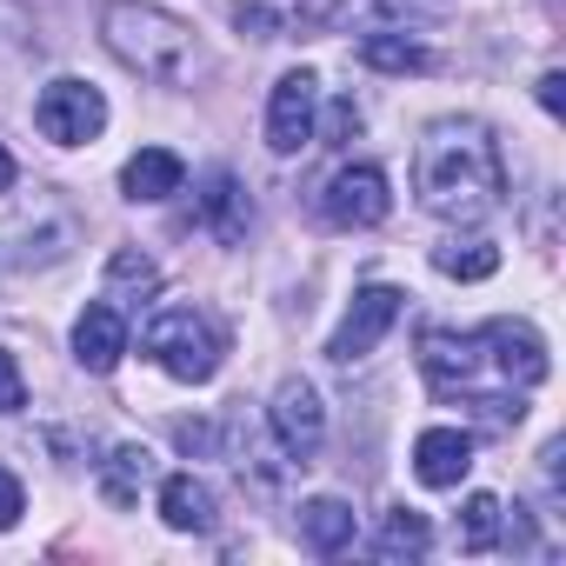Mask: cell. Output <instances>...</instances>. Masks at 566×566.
<instances>
[{
    "mask_svg": "<svg viewBox=\"0 0 566 566\" xmlns=\"http://www.w3.org/2000/svg\"><path fill=\"white\" fill-rule=\"evenodd\" d=\"M480 354H486V367H493L506 387H520V394L553 374V354H546V340H539L533 321H486V327H480Z\"/></svg>",
    "mask_w": 566,
    "mask_h": 566,
    "instance_id": "9c48e42d",
    "label": "cell"
},
{
    "mask_svg": "<svg viewBox=\"0 0 566 566\" xmlns=\"http://www.w3.org/2000/svg\"><path fill=\"white\" fill-rule=\"evenodd\" d=\"M200 227L220 240V247H240L247 240V227H253V207H247V187L227 174V167H213L207 180H200Z\"/></svg>",
    "mask_w": 566,
    "mask_h": 566,
    "instance_id": "4fadbf2b",
    "label": "cell"
},
{
    "mask_svg": "<svg viewBox=\"0 0 566 566\" xmlns=\"http://www.w3.org/2000/svg\"><path fill=\"white\" fill-rule=\"evenodd\" d=\"M321 140V74L314 67H287L266 94V147L280 160H294L301 147Z\"/></svg>",
    "mask_w": 566,
    "mask_h": 566,
    "instance_id": "5b68a950",
    "label": "cell"
},
{
    "mask_svg": "<svg viewBox=\"0 0 566 566\" xmlns=\"http://www.w3.org/2000/svg\"><path fill=\"white\" fill-rule=\"evenodd\" d=\"M14 174H21V167H14V154H8V147H0V193H8V187H14Z\"/></svg>",
    "mask_w": 566,
    "mask_h": 566,
    "instance_id": "f1b7e54d",
    "label": "cell"
},
{
    "mask_svg": "<svg viewBox=\"0 0 566 566\" xmlns=\"http://www.w3.org/2000/svg\"><path fill=\"white\" fill-rule=\"evenodd\" d=\"M160 520L174 526V533H213V486L207 480H193V473H167L160 480Z\"/></svg>",
    "mask_w": 566,
    "mask_h": 566,
    "instance_id": "9a60e30c",
    "label": "cell"
},
{
    "mask_svg": "<svg viewBox=\"0 0 566 566\" xmlns=\"http://www.w3.org/2000/svg\"><path fill=\"white\" fill-rule=\"evenodd\" d=\"M420 374H427V387H440V394H467V387H473V380L486 374L480 334L427 327V334H420Z\"/></svg>",
    "mask_w": 566,
    "mask_h": 566,
    "instance_id": "30bf717a",
    "label": "cell"
},
{
    "mask_svg": "<svg viewBox=\"0 0 566 566\" xmlns=\"http://www.w3.org/2000/svg\"><path fill=\"white\" fill-rule=\"evenodd\" d=\"M354 134H360V107H354V101H340V107L327 114V140L340 147V140H354Z\"/></svg>",
    "mask_w": 566,
    "mask_h": 566,
    "instance_id": "484cf974",
    "label": "cell"
},
{
    "mask_svg": "<svg viewBox=\"0 0 566 566\" xmlns=\"http://www.w3.org/2000/svg\"><path fill=\"white\" fill-rule=\"evenodd\" d=\"M266 427H273L280 453L307 467V460H314V453L327 447V400H321V387H314V380H301V374H287V380L273 387Z\"/></svg>",
    "mask_w": 566,
    "mask_h": 566,
    "instance_id": "8992f818",
    "label": "cell"
},
{
    "mask_svg": "<svg viewBox=\"0 0 566 566\" xmlns=\"http://www.w3.org/2000/svg\"><path fill=\"white\" fill-rule=\"evenodd\" d=\"M154 287H160V266H154L140 247H114V260H107V294H101V301H114V307L127 314V307L147 301Z\"/></svg>",
    "mask_w": 566,
    "mask_h": 566,
    "instance_id": "ac0fdd59",
    "label": "cell"
},
{
    "mask_svg": "<svg viewBox=\"0 0 566 566\" xmlns=\"http://www.w3.org/2000/svg\"><path fill=\"white\" fill-rule=\"evenodd\" d=\"M413 200L447 227H480L506 200V160L486 120L440 114L413 140Z\"/></svg>",
    "mask_w": 566,
    "mask_h": 566,
    "instance_id": "6da1fadb",
    "label": "cell"
},
{
    "mask_svg": "<svg viewBox=\"0 0 566 566\" xmlns=\"http://www.w3.org/2000/svg\"><path fill=\"white\" fill-rule=\"evenodd\" d=\"M140 486H154V453L140 440H120L107 460H101V500L107 506H134Z\"/></svg>",
    "mask_w": 566,
    "mask_h": 566,
    "instance_id": "e0dca14e",
    "label": "cell"
},
{
    "mask_svg": "<svg viewBox=\"0 0 566 566\" xmlns=\"http://www.w3.org/2000/svg\"><path fill=\"white\" fill-rule=\"evenodd\" d=\"M21 513H28V486H21L8 467H0V533H14V526H21Z\"/></svg>",
    "mask_w": 566,
    "mask_h": 566,
    "instance_id": "d4e9b609",
    "label": "cell"
},
{
    "mask_svg": "<svg viewBox=\"0 0 566 566\" xmlns=\"http://www.w3.org/2000/svg\"><path fill=\"white\" fill-rule=\"evenodd\" d=\"M467 473H473V433H467V427H427V433L413 440V480H420V486L447 493V486H460Z\"/></svg>",
    "mask_w": 566,
    "mask_h": 566,
    "instance_id": "8fae6325",
    "label": "cell"
},
{
    "mask_svg": "<svg viewBox=\"0 0 566 566\" xmlns=\"http://www.w3.org/2000/svg\"><path fill=\"white\" fill-rule=\"evenodd\" d=\"M301 539H307L314 553H340V546L360 539V513H354L347 500H334V493H314V500L301 506Z\"/></svg>",
    "mask_w": 566,
    "mask_h": 566,
    "instance_id": "2e32d148",
    "label": "cell"
},
{
    "mask_svg": "<svg viewBox=\"0 0 566 566\" xmlns=\"http://www.w3.org/2000/svg\"><path fill=\"white\" fill-rule=\"evenodd\" d=\"M101 41L127 74L160 81V87L187 81V67H193V28L180 14L154 8V0H107L101 8Z\"/></svg>",
    "mask_w": 566,
    "mask_h": 566,
    "instance_id": "7a4b0ae2",
    "label": "cell"
},
{
    "mask_svg": "<svg viewBox=\"0 0 566 566\" xmlns=\"http://www.w3.org/2000/svg\"><path fill=\"white\" fill-rule=\"evenodd\" d=\"M120 354H127V314H120L114 301H94V307L74 321V360H81L87 374H114Z\"/></svg>",
    "mask_w": 566,
    "mask_h": 566,
    "instance_id": "7c38bea8",
    "label": "cell"
},
{
    "mask_svg": "<svg viewBox=\"0 0 566 566\" xmlns=\"http://www.w3.org/2000/svg\"><path fill=\"white\" fill-rule=\"evenodd\" d=\"M334 8H340V0H301V14H307V21H327Z\"/></svg>",
    "mask_w": 566,
    "mask_h": 566,
    "instance_id": "83f0119b",
    "label": "cell"
},
{
    "mask_svg": "<svg viewBox=\"0 0 566 566\" xmlns=\"http://www.w3.org/2000/svg\"><path fill=\"white\" fill-rule=\"evenodd\" d=\"M500 526H506V506L493 493H467V506H460V553H493Z\"/></svg>",
    "mask_w": 566,
    "mask_h": 566,
    "instance_id": "7402d4cb",
    "label": "cell"
},
{
    "mask_svg": "<svg viewBox=\"0 0 566 566\" xmlns=\"http://www.w3.org/2000/svg\"><path fill=\"white\" fill-rule=\"evenodd\" d=\"M21 407H28V374H21V360L8 347H0V420L21 413Z\"/></svg>",
    "mask_w": 566,
    "mask_h": 566,
    "instance_id": "cb8c5ba5",
    "label": "cell"
},
{
    "mask_svg": "<svg viewBox=\"0 0 566 566\" xmlns=\"http://www.w3.org/2000/svg\"><path fill=\"white\" fill-rule=\"evenodd\" d=\"M233 28L247 41H280V14L266 8V0H233Z\"/></svg>",
    "mask_w": 566,
    "mask_h": 566,
    "instance_id": "603a6c76",
    "label": "cell"
},
{
    "mask_svg": "<svg viewBox=\"0 0 566 566\" xmlns=\"http://www.w3.org/2000/svg\"><path fill=\"white\" fill-rule=\"evenodd\" d=\"M34 127H41L54 147H87V140H101V127H107V94H101L94 81H81V74H61V81H48V87L34 94Z\"/></svg>",
    "mask_w": 566,
    "mask_h": 566,
    "instance_id": "277c9868",
    "label": "cell"
},
{
    "mask_svg": "<svg viewBox=\"0 0 566 566\" xmlns=\"http://www.w3.org/2000/svg\"><path fill=\"white\" fill-rule=\"evenodd\" d=\"M427 546H433V526H427V513H413V506H394L387 526L374 533V559H420Z\"/></svg>",
    "mask_w": 566,
    "mask_h": 566,
    "instance_id": "ffe728a7",
    "label": "cell"
},
{
    "mask_svg": "<svg viewBox=\"0 0 566 566\" xmlns=\"http://www.w3.org/2000/svg\"><path fill=\"white\" fill-rule=\"evenodd\" d=\"M400 314H407V294H400V287H360V294L347 301V314H340L334 340H327V360H334V367L367 360V354L400 327Z\"/></svg>",
    "mask_w": 566,
    "mask_h": 566,
    "instance_id": "ba28073f",
    "label": "cell"
},
{
    "mask_svg": "<svg viewBox=\"0 0 566 566\" xmlns=\"http://www.w3.org/2000/svg\"><path fill=\"white\" fill-rule=\"evenodd\" d=\"M539 107L546 114H566V74H539Z\"/></svg>",
    "mask_w": 566,
    "mask_h": 566,
    "instance_id": "4316f807",
    "label": "cell"
},
{
    "mask_svg": "<svg viewBox=\"0 0 566 566\" xmlns=\"http://www.w3.org/2000/svg\"><path fill=\"white\" fill-rule=\"evenodd\" d=\"M140 354L180 387H207L227 360V327L207 307H154V321L140 327Z\"/></svg>",
    "mask_w": 566,
    "mask_h": 566,
    "instance_id": "3957f363",
    "label": "cell"
},
{
    "mask_svg": "<svg viewBox=\"0 0 566 566\" xmlns=\"http://www.w3.org/2000/svg\"><path fill=\"white\" fill-rule=\"evenodd\" d=\"M187 187V160L174 154V147H140L127 167H120V193L134 200V207H154V200H174Z\"/></svg>",
    "mask_w": 566,
    "mask_h": 566,
    "instance_id": "5bb4252c",
    "label": "cell"
},
{
    "mask_svg": "<svg viewBox=\"0 0 566 566\" xmlns=\"http://www.w3.org/2000/svg\"><path fill=\"white\" fill-rule=\"evenodd\" d=\"M321 213H327L340 233H367V227H380V220L394 213L387 167H374V160H347V167L327 180V193H321Z\"/></svg>",
    "mask_w": 566,
    "mask_h": 566,
    "instance_id": "52a82bcc",
    "label": "cell"
},
{
    "mask_svg": "<svg viewBox=\"0 0 566 566\" xmlns=\"http://www.w3.org/2000/svg\"><path fill=\"white\" fill-rule=\"evenodd\" d=\"M360 61H367L374 74H427V67H433V48H427V41H413V34L380 28V34H367V41H360Z\"/></svg>",
    "mask_w": 566,
    "mask_h": 566,
    "instance_id": "d6986e66",
    "label": "cell"
},
{
    "mask_svg": "<svg viewBox=\"0 0 566 566\" xmlns=\"http://www.w3.org/2000/svg\"><path fill=\"white\" fill-rule=\"evenodd\" d=\"M433 266L447 280H486V273H500V247L493 240H440L433 247Z\"/></svg>",
    "mask_w": 566,
    "mask_h": 566,
    "instance_id": "44dd1931",
    "label": "cell"
}]
</instances>
